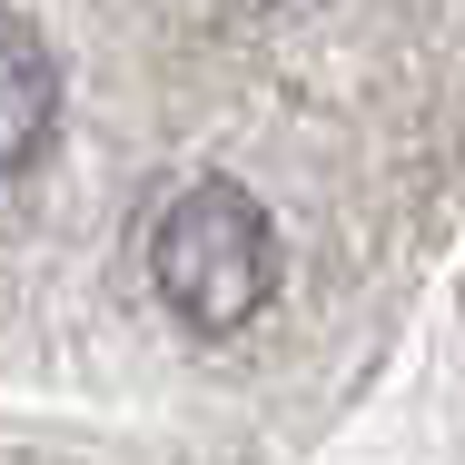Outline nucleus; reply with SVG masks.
<instances>
[{"instance_id":"1","label":"nucleus","mask_w":465,"mask_h":465,"mask_svg":"<svg viewBox=\"0 0 465 465\" xmlns=\"http://www.w3.org/2000/svg\"><path fill=\"white\" fill-rule=\"evenodd\" d=\"M149 278L198 337H238L268 297H278V228L238 179H198L159 208L149 238Z\"/></svg>"},{"instance_id":"2","label":"nucleus","mask_w":465,"mask_h":465,"mask_svg":"<svg viewBox=\"0 0 465 465\" xmlns=\"http://www.w3.org/2000/svg\"><path fill=\"white\" fill-rule=\"evenodd\" d=\"M60 129V60L30 20L0 10V179H20Z\"/></svg>"}]
</instances>
